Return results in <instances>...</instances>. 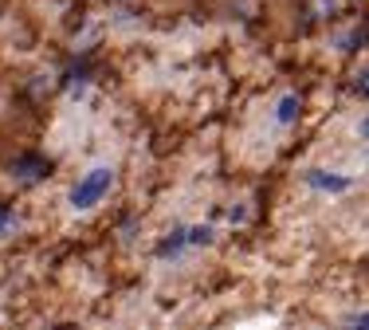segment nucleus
Returning <instances> with one entry per match:
<instances>
[{
	"label": "nucleus",
	"instance_id": "nucleus-2",
	"mask_svg": "<svg viewBox=\"0 0 369 330\" xmlns=\"http://www.w3.org/2000/svg\"><path fill=\"white\" fill-rule=\"evenodd\" d=\"M295 114V99H283V110H279V118H291Z\"/></svg>",
	"mask_w": 369,
	"mask_h": 330
},
{
	"label": "nucleus",
	"instance_id": "nucleus-1",
	"mask_svg": "<svg viewBox=\"0 0 369 330\" xmlns=\"http://www.w3.org/2000/svg\"><path fill=\"white\" fill-rule=\"evenodd\" d=\"M310 185H319V189H346L342 177H322V173H310Z\"/></svg>",
	"mask_w": 369,
	"mask_h": 330
},
{
	"label": "nucleus",
	"instance_id": "nucleus-3",
	"mask_svg": "<svg viewBox=\"0 0 369 330\" xmlns=\"http://www.w3.org/2000/svg\"><path fill=\"white\" fill-rule=\"evenodd\" d=\"M361 134H365V138H369V118H365V122H361Z\"/></svg>",
	"mask_w": 369,
	"mask_h": 330
}]
</instances>
